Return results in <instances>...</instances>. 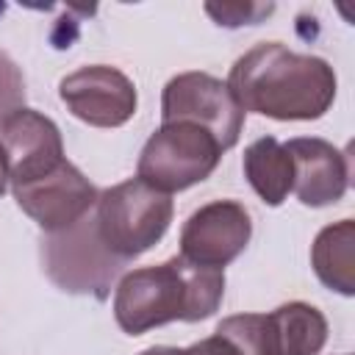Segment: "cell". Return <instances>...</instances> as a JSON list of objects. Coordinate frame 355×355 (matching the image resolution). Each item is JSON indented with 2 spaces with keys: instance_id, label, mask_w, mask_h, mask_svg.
I'll return each mask as SVG.
<instances>
[{
  "instance_id": "7",
  "label": "cell",
  "mask_w": 355,
  "mask_h": 355,
  "mask_svg": "<svg viewBox=\"0 0 355 355\" xmlns=\"http://www.w3.org/2000/svg\"><path fill=\"white\" fill-rule=\"evenodd\" d=\"M252 236L250 211L236 200H214L200 205L180 230V258L197 266L222 269L236 261Z\"/></svg>"
},
{
  "instance_id": "20",
  "label": "cell",
  "mask_w": 355,
  "mask_h": 355,
  "mask_svg": "<svg viewBox=\"0 0 355 355\" xmlns=\"http://www.w3.org/2000/svg\"><path fill=\"white\" fill-rule=\"evenodd\" d=\"M6 189H8V164H6V150L0 144V197L6 194Z\"/></svg>"
},
{
  "instance_id": "13",
  "label": "cell",
  "mask_w": 355,
  "mask_h": 355,
  "mask_svg": "<svg viewBox=\"0 0 355 355\" xmlns=\"http://www.w3.org/2000/svg\"><path fill=\"white\" fill-rule=\"evenodd\" d=\"M311 266L316 277L344 297L355 294V222L341 219L322 227L311 247Z\"/></svg>"
},
{
  "instance_id": "4",
  "label": "cell",
  "mask_w": 355,
  "mask_h": 355,
  "mask_svg": "<svg viewBox=\"0 0 355 355\" xmlns=\"http://www.w3.org/2000/svg\"><path fill=\"white\" fill-rule=\"evenodd\" d=\"M219 141L191 122H161L144 141L136 164V178L155 191L172 194L202 183L222 158Z\"/></svg>"
},
{
  "instance_id": "15",
  "label": "cell",
  "mask_w": 355,
  "mask_h": 355,
  "mask_svg": "<svg viewBox=\"0 0 355 355\" xmlns=\"http://www.w3.org/2000/svg\"><path fill=\"white\" fill-rule=\"evenodd\" d=\"M216 333L227 336L241 355H272V341L263 313H236L216 324Z\"/></svg>"
},
{
  "instance_id": "8",
  "label": "cell",
  "mask_w": 355,
  "mask_h": 355,
  "mask_svg": "<svg viewBox=\"0 0 355 355\" xmlns=\"http://www.w3.org/2000/svg\"><path fill=\"white\" fill-rule=\"evenodd\" d=\"M61 103L92 128H119L136 114V86L116 67L92 64L69 72L58 83Z\"/></svg>"
},
{
  "instance_id": "12",
  "label": "cell",
  "mask_w": 355,
  "mask_h": 355,
  "mask_svg": "<svg viewBox=\"0 0 355 355\" xmlns=\"http://www.w3.org/2000/svg\"><path fill=\"white\" fill-rule=\"evenodd\" d=\"M266 316L272 355H319L327 341L324 313L302 300L286 302Z\"/></svg>"
},
{
  "instance_id": "1",
  "label": "cell",
  "mask_w": 355,
  "mask_h": 355,
  "mask_svg": "<svg viewBox=\"0 0 355 355\" xmlns=\"http://www.w3.org/2000/svg\"><path fill=\"white\" fill-rule=\"evenodd\" d=\"M247 111L269 119H319L330 111L336 100V72L333 67L311 53H294L280 42H261L250 47L225 80Z\"/></svg>"
},
{
  "instance_id": "18",
  "label": "cell",
  "mask_w": 355,
  "mask_h": 355,
  "mask_svg": "<svg viewBox=\"0 0 355 355\" xmlns=\"http://www.w3.org/2000/svg\"><path fill=\"white\" fill-rule=\"evenodd\" d=\"M189 352H191V355H241V349H239L227 336H222V333H216V330H214V336H208V338L191 344Z\"/></svg>"
},
{
  "instance_id": "6",
  "label": "cell",
  "mask_w": 355,
  "mask_h": 355,
  "mask_svg": "<svg viewBox=\"0 0 355 355\" xmlns=\"http://www.w3.org/2000/svg\"><path fill=\"white\" fill-rule=\"evenodd\" d=\"M164 122H191L205 128L222 150H230L244 128V108L230 86L208 72H180L161 94Z\"/></svg>"
},
{
  "instance_id": "2",
  "label": "cell",
  "mask_w": 355,
  "mask_h": 355,
  "mask_svg": "<svg viewBox=\"0 0 355 355\" xmlns=\"http://www.w3.org/2000/svg\"><path fill=\"white\" fill-rule=\"evenodd\" d=\"M225 297V272L175 255L155 266L130 269L114 291V319L128 336L169 322L208 319Z\"/></svg>"
},
{
  "instance_id": "16",
  "label": "cell",
  "mask_w": 355,
  "mask_h": 355,
  "mask_svg": "<svg viewBox=\"0 0 355 355\" xmlns=\"http://www.w3.org/2000/svg\"><path fill=\"white\" fill-rule=\"evenodd\" d=\"M19 108H25V80L19 67L0 50V128Z\"/></svg>"
},
{
  "instance_id": "5",
  "label": "cell",
  "mask_w": 355,
  "mask_h": 355,
  "mask_svg": "<svg viewBox=\"0 0 355 355\" xmlns=\"http://www.w3.org/2000/svg\"><path fill=\"white\" fill-rule=\"evenodd\" d=\"M42 261L47 277L58 288L69 294H94L97 300L108 297V288L122 269V261L111 255L97 236L92 214L58 233H44Z\"/></svg>"
},
{
  "instance_id": "19",
  "label": "cell",
  "mask_w": 355,
  "mask_h": 355,
  "mask_svg": "<svg viewBox=\"0 0 355 355\" xmlns=\"http://www.w3.org/2000/svg\"><path fill=\"white\" fill-rule=\"evenodd\" d=\"M139 355H191L189 347H147Z\"/></svg>"
},
{
  "instance_id": "3",
  "label": "cell",
  "mask_w": 355,
  "mask_h": 355,
  "mask_svg": "<svg viewBox=\"0 0 355 355\" xmlns=\"http://www.w3.org/2000/svg\"><path fill=\"white\" fill-rule=\"evenodd\" d=\"M175 205L172 197L155 191L139 178L122 180L97 194L94 202V225L97 236L122 263L139 258L150 247H155L169 222Z\"/></svg>"
},
{
  "instance_id": "17",
  "label": "cell",
  "mask_w": 355,
  "mask_h": 355,
  "mask_svg": "<svg viewBox=\"0 0 355 355\" xmlns=\"http://www.w3.org/2000/svg\"><path fill=\"white\" fill-rule=\"evenodd\" d=\"M205 11L219 25L236 28V25H255L263 14L272 11V6H255V3H222V6H214V3H208Z\"/></svg>"
},
{
  "instance_id": "9",
  "label": "cell",
  "mask_w": 355,
  "mask_h": 355,
  "mask_svg": "<svg viewBox=\"0 0 355 355\" xmlns=\"http://www.w3.org/2000/svg\"><path fill=\"white\" fill-rule=\"evenodd\" d=\"M11 194L17 205L44 230V233H58L86 214H92L97 202V189L94 183L69 161H64L55 172L31 180L25 186H11Z\"/></svg>"
},
{
  "instance_id": "11",
  "label": "cell",
  "mask_w": 355,
  "mask_h": 355,
  "mask_svg": "<svg viewBox=\"0 0 355 355\" xmlns=\"http://www.w3.org/2000/svg\"><path fill=\"white\" fill-rule=\"evenodd\" d=\"M283 147L288 150L294 166L291 191L302 205L322 208L344 197L349 186V161L338 147L319 136H297Z\"/></svg>"
},
{
  "instance_id": "14",
  "label": "cell",
  "mask_w": 355,
  "mask_h": 355,
  "mask_svg": "<svg viewBox=\"0 0 355 355\" xmlns=\"http://www.w3.org/2000/svg\"><path fill=\"white\" fill-rule=\"evenodd\" d=\"M244 178L266 205H280L294 186V166L288 150L275 136L255 139L241 158Z\"/></svg>"
},
{
  "instance_id": "10",
  "label": "cell",
  "mask_w": 355,
  "mask_h": 355,
  "mask_svg": "<svg viewBox=\"0 0 355 355\" xmlns=\"http://www.w3.org/2000/svg\"><path fill=\"white\" fill-rule=\"evenodd\" d=\"M0 144L6 150L11 186L39 180L67 161L58 125L33 108H19L3 122Z\"/></svg>"
}]
</instances>
